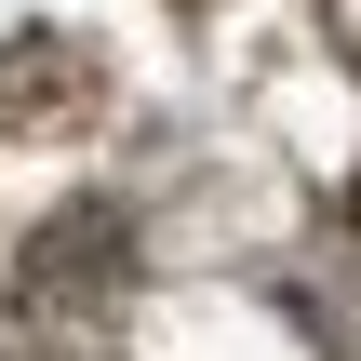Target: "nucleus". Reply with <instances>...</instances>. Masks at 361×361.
<instances>
[{
  "mask_svg": "<svg viewBox=\"0 0 361 361\" xmlns=\"http://www.w3.org/2000/svg\"><path fill=\"white\" fill-rule=\"evenodd\" d=\"M27 281H40L54 308H80V295H121V281H134V241H121V214H54V228H40V255H27Z\"/></svg>",
  "mask_w": 361,
  "mask_h": 361,
  "instance_id": "obj_1",
  "label": "nucleus"
}]
</instances>
